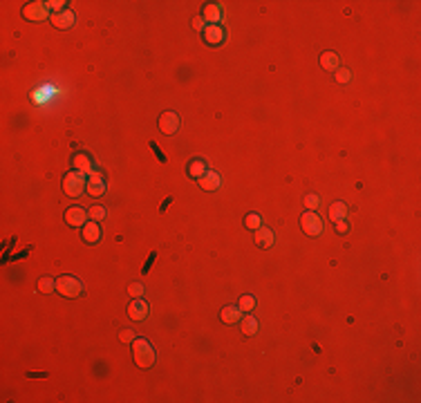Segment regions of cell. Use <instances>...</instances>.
<instances>
[{
  "label": "cell",
  "mask_w": 421,
  "mask_h": 403,
  "mask_svg": "<svg viewBox=\"0 0 421 403\" xmlns=\"http://www.w3.org/2000/svg\"><path fill=\"white\" fill-rule=\"evenodd\" d=\"M202 36L208 45H220V43L224 41V30L220 25H206L204 32H202Z\"/></svg>",
  "instance_id": "4fadbf2b"
},
{
  "label": "cell",
  "mask_w": 421,
  "mask_h": 403,
  "mask_svg": "<svg viewBox=\"0 0 421 403\" xmlns=\"http://www.w3.org/2000/svg\"><path fill=\"white\" fill-rule=\"evenodd\" d=\"M38 291L41 294H50V291H56V280H52V278H41L38 280Z\"/></svg>",
  "instance_id": "7402d4cb"
},
{
  "label": "cell",
  "mask_w": 421,
  "mask_h": 403,
  "mask_svg": "<svg viewBox=\"0 0 421 403\" xmlns=\"http://www.w3.org/2000/svg\"><path fill=\"white\" fill-rule=\"evenodd\" d=\"M350 79H352V72L350 70H341V67H338V70H336V81H338V83H350Z\"/></svg>",
  "instance_id": "f1b7e54d"
},
{
  "label": "cell",
  "mask_w": 421,
  "mask_h": 403,
  "mask_svg": "<svg viewBox=\"0 0 421 403\" xmlns=\"http://www.w3.org/2000/svg\"><path fill=\"white\" fill-rule=\"evenodd\" d=\"M56 291H59L61 296H65V298H79V296L83 294V285H81V280L74 276H61L59 280H56Z\"/></svg>",
  "instance_id": "3957f363"
},
{
  "label": "cell",
  "mask_w": 421,
  "mask_h": 403,
  "mask_svg": "<svg viewBox=\"0 0 421 403\" xmlns=\"http://www.w3.org/2000/svg\"><path fill=\"white\" fill-rule=\"evenodd\" d=\"M128 294H130L132 298H141V296H143V285H141V282H132V285L128 287Z\"/></svg>",
  "instance_id": "4316f807"
},
{
  "label": "cell",
  "mask_w": 421,
  "mask_h": 403,
  "mask_svg": "<svg viewBox=\"0 0 421 403\" xmlns=\"http://www.w3.org/2000/svg\"><path fill=\"white\" fill-rule=\"evenodd\" d=\"M300 229L305 231V235L309 238H316V235L323 233V220L316 211H307V213L300 215Z\"/></svg>",
  "instance_id": "277c9868"
},
{
  "label": "cell",
  "mask_w": 421,
  "mask_h": 403,
  "mask_svg": "<svg viewBox=\"0 0 421 403\" xmlns=\"http://www.w3.org/2000/svg\"><path fill=\"white\" fill-rule=\"evenodd\" d=\"M148 311H150V307H148V302L143 298H135L128 305V316H130V320H143L148 316Z\"/></svg>",
  "instance_id": "9c48e42d"
},
{
  "label": "cell",
  "mask_w": 421,
  "mask_h": 403,
  "mask_svg": "<svg viewBox=\"0 0 421 403\" xmlns=\"http://www.w3.org/2000/svg\"><path fill=\"white\" fill-rule=\"evenodd\" d=\"M132 356H135L137 365L146 369L155 363V349L146 338H135L132 340Z\"/></svg>",
  "instance_id": "6da1fadb"
},
{
  "label": "cell",
  "mask_w": 421,
  "mask_h": 403,
  "mask_svg": "<svg viewBox=\"0 0 421 403\" xmlns=\"http://www.w3.org/2000/svg\"><path fill=\"white\" fill-rule=\"evenodd\" d=\"M88 215H90V220H92V222H99V220H103L105 215H108V211H105L103 206H92V209L88 211Z\"/></svg>",
  "instance_id": "d4e9b609"
},
{
  "label": "cell",
  "mask_w": 421,
  "mask_h": 403,
  "mask_svg": "<svg viewBox=\"0 0 421 403\" xmlns=\"http://www.w3.org/2000/svg\"><path fill=\"white\" fill-rule=\"evenodd\" d=\"M99 238H101L99 222H85V227H83V240H85V242L94 244V242H99Z\"/></svg>",
  "instance_id": "e0dca14e"
},
{
  "label": "cell",
  "mask_w": 421,
  "mask_h": 403,
  "mask_svg": "<svg viewBox=\"0 0 421 403\" xmlns=\"http://www.w3.org/2000/svg\"><path fill=\"white\" fill-rule=\"evenodd\" d=\"M347 215V204L345 202H334L332 206H329V220L332 222H336V220H345Z\"/></svg>",
  "instance_id": "d6986e66"
},
{
  "label": "cell",
  "mask_w": 421,
  "mask_h": 403,
  "mask_svg": "<svg viewBox=\"0 0 421 403\" xmlns=\"http://www.w3.org/2000/svg\"><path fill=\"white\" fill-rule=\"evenodd\" d=\"M88 193L92 197H101L105 193V181H103V175L101 172H92L88 175Z\"/></svg>",
  "instance_id": "30bf717a"
},
{
  "label": "cell",
  "mask_w": 421,
  "mask_h": 403,
  "mask_svg": "<svg viewBox=\"0 0 421 403\" xmlns=\"http://www.w3.org/2000/svg\"><path fill=\"white\" fill-rule=\"evenodd\" d=\"M72 166H74L76 170L85 172V175H92V172H97V170H94L92 159H90V155H85V152H76V155L72 157Z\"/></svg>",
  "instance_id": "8fae6325"
},
{
  "label": "cell",
  "mask_w": 421,
  "mask_h": 403,
  "mask_svg": "<svg viewBox=\"0 0 421 403\" xmlns=\"http://www.w3.org/2000/svg\"><path fill=\"white\" fill-rule=\"evenodd\" d=\"M202 18L208 23V25H218V23L222 21V5H218V3H208V5H204Z\"/></svg>",
  "instance_id": "7c38bea8"
},
{
  "label": "cell",
  "mask_w": 421,
  "mask_h": 403,
  "mask_svg": "<svg viewBox=\"0 0 421 403\" xmlns=\"http://www.w3.org/2000/svg\"><path fill=\"white\" fill-rule=\"evenodd\" d=\"M240 329H242V334H245V336H253L258 332V320L253 318L251 314H247L245 318H240Z\"/></svg>",
  "instance_id": "ffe728a7"
},
{
  "label": "cell",
  "mask_w": 421,
  "mask_h": 403,
  "mask_svg": "<svg viewBox=\"0 0 421 403\" xmlns=\"http://www.w3.org/2000/svg\"><path fill=\"white\" fill-rule=\"evenodd\" d=\"M47 5V9L50 12H54V14H61V12H65V0H50V3H45Z\"/></svg>",
  "instance_id": "484cf974"
},
{
  "label": "cell",
  "mask_w": 421,
  "mask_h": 403,
  "mask_svg": "<svg viewBox=\"0 0 421 403\" xmlns=\"http://www.w3.org/2000/svg\"><path fill=\"white\" fill-rule=\"evenodd\" d=\"M88 211L81 209V206H70L68 211H65V222L70 224V227H85V220H88Z\"/></svg>",
  "instance_id": "52a82bcc"
},
{
  "label": "cell",
  "mask_w": 421,
  "mask_h": 403,
  "mask_svg": "<svg viewBox=\"0 0 421 403\" xmlns=\"http://www.w3.org/2000/svg\"><path fill=\"white\" fill-rule=\"evenodd\" d=\"M305 206H307L309 211H318L320 197H318V195H307V197H305Z\"/></svg>",
  "instance_id": "83f0119b"
},
{
  "label": "cell",
  "mask_w": 421,
  "mask_h": 403,
  "mask_svg": "<svg viewBox=\"0 0 421 403\" xmlns=\"http://www.w3.org/2000/svg\"><path fill=\"white\" fill-rule=\"evenodd\" d=\"M23 16L27 21H45V18H52V12L47 9L45 3H27L23 7Z\"/></svg>",
  "instance_id": "5b68a950"
},
{
  "label": "cell",
  "mask_w": 421,
  "mask_h": 403,
  "mask_svg": "<svg viewBox=\"0 0 421 403\" xmlns=\"http://www.w3.org/2000/svg\"><path fill=\"white\" fill-rule=\"evenodd\" d=\"M155 260H157V251H152V253H150V256H148V260H146V265H143V267H141V273H148V271H150V267H152V265H155Z\"/></svg>",
  "instance_id": "1f68e13d"
},
{
  "label": "cell",
  "mask_w": 421,
  "mask_h": 403,
  "mask_svg": "<svg viewBox=\"0 0 421 403\" xmlns=\"http://www.w3.org/2000/svg\"><path fill=\"white\" fill-rule=\"evenodd\" d=\"M119 338H121L123 343H132L137 336H135V332H132V329H121V332H119Z\"/></svg>",
  "instance_id": "f546056e"
},
{
  "label": "cell",
  "mask_w": 421,
  "mask_h": 403,
  "mask_svg": "<svg viewBox=\"0 0 421 403\" xmlns=\"http://www.w3.org/2000/svg\"><path fill=\"white\" fill-rule=\"evenodd\" d=\"M159 130L164 134H175L179 130V114L173 112V110H166V112H161L159 117Z\"/></svg>",
  "instance_id": "8992f818"
},
{
  "label": "cell",
  "mask_w": 421,
  "mask_h": 403,
  "mask_svg": "<svg viewBox=\"0 0 421 403\" xmlns=\"http://www.w3.org/2000/svg\"><path fill=\"white\" fill-rule=\"evenodd\" d=\"M204 23H206V21H204L202 16H195L193 21H190V25H193V30H202V32H204V27H206Z\"/></svg>",
  "instance_id": "836d02e7"
},
{
  "label": "cell",
  "mask_w": 421,
  "mask_h": 403,
  "mask_svg": "<svg viewBox=\"0 0 421 403\" xmlns=\"http://www.w3.org/2000/svg\"><path fill=\"white\" fill-rule=\"evenodd\" d=\"M318 61H320V67L327 72H336L338 65H341V56H338L336 52H323Z\"/></svg>",
  "instance_id": "5bb4252c"
},
{
  "label": "cell",
  "mask_w": 421,
  "mask_h": 403,
  "mask_svg": "<svg viewBox=\"0 0 421 403\" xmlns=\"http://www.w3.org/2000/svg\"><path fill=\"white\" fill-rule=\"evenodd\" d=\"M63 190L70 197H79L83 190H88V177L81 170H70L63 177Z\"/></svg>",
  "instance_id": "7a4b0ae2"
},
{
  "label": "cell",
  "mask_w": 421,
  "mask_h": 403,
  "mask_svg": "<svg viewBox=\"0 0 421 403\" xmlns=\"http://www.w3.org/2000/svg\"><path fill=\"white\" fill-rule=\"evenodd\" d=\"M199 186L204 190H218L220 188V175L213 170H206L202 177H199Z\"/></svg>",
  "instance_id": "2e32d148"
},
{
  "label": "cell",
  "mask_w": 421,
  "mask_h": 403,
  "mask_svg": "<svg viewBox=\"0 0 421 403\" xmlns=\"http://www.w3.org/2000/svg\"><path fill=\"white\" fill-rule=\"evenodd\" d=\"M150 148H152V152H155V157H157V159H159L161 164H166V155H164V150H161V148L157 146L155 141H150Z\"/></svg>",
  "instance_id": "4dcf8cb0"
},
{
  "label": "cell",
  "mask_w": 421,
  "mask_h": 403,
  "mask_svg": "<svg viewBox=\"0 0 421 403\" xmlns=\"http://www.w3.org/2000/svg\"><path fill=\"white\" fill-rule=\"evenodd\" d=\"M206 170H208V168H206V161H204V159H193L188 164V175L195 177V179H199Z\"/></svg>",
  "instance_id": "44dd1931"
},
{
  "label": "cell",
  "mask_w": 421,
  "mask_h": 403,
  "mask_svg": "<svg viewBox=\"0 0 421 403\" xmlns=\"http://www.w3.org/2000/svg\"><path fill=\"white\" fill-rule=\"evenodd\" d=\"M334 227H336V231L341 233V235H345L347 231H350V224H347L345 220H336V222H334Z\"/></svg>",
  "instance_id": "d6a6232c"
},
{
  "label": "cell",
  "mask_w": 421,
  "mask_h": 403,
  "mask_svg": "<svg viewBox=\"0 0 421 403\" xmlns=\"http://www.w3.org/2000/svg\"><path fill=\"white\" fill-rule=\"evenodd\" d=\"M256 244L262 249H269L274 244V231L269 227H260L256 229Z\"/></svg>",
  "instance_id": "9a60e30c"
},
{
  "label": "cell",
  "mask_w": 421,
  "mask_h": 403,
  "mask_svg": "<svg viewBox=\"0 0 421 403\" xmlns=\"http://www.w3.org/2000/svg\"><path fill=\"white\" fill-rule=\"evenodd\" d=\"M170 202H173V199H170V197H166L164 202H161V206H159V211H166V209H168V204H170Z\"/></svg>",
  "instance_id": "e575fe53"
},
{
  "label": "cell",
  "mask_w": 421,
  "mask_h": 403,
  "mask_svg": "<svg viewBox=\"0 0 421 403\" xmlns=\"http://www.w3.org/2000/svg\"><path fill=\"white\" fill-rule=\"evenodd\" d=\"M50 23L56 27V30H70V27H74L76 16L70 12V9H65V12H61V14H52Z\"/></svg>",
  "instance_id": "ba28073f"
},
{
  "label": "cell",
  "mask_w": 421,
  "mask_h": 403,
  "mask_svg": "<svg viewBox=\"0 0 421 403\" xmlns=\"http://www.w3.org/2000/svg\"><path fill=\"white\" fill-rule=\"evenodd\" d=\"M245 227L247 229H251V231H256V229H260L262 227V218L258 213H247V218H245Z\"/></svg>",
  "instance_id": "603a6c76"
},
{
  "label": "cell",
  "mask_w": 421,
  "mask_h": 403,
  "mask_svg": "<svg viewBox=\"0 0 421 403\" xmlns=\"http://www.w3.org/2000/svg\"><path fill=\"white\" fill-rule=\"evenodd\" d=\"M238 307H240L242 311H247V314H249L251 309H256V298H253L251 294L242 296V298H240V305H238Z\"/></svg>",
  "instance_id": "cb8c5ba5"
},
{
  "label": "cell",
  "mask_w": 421,
  "mask_h": 403,
  "mask_svg": "<svg viewBox=\"0 0 421 403\" xmlns=\"http://www.w3.org/2000/svg\"><path fill=\"white\" fill-rule=\"evenodd\" d=\"M220 318H222V323H229V325L240 323V318H242V309H240V307H224V309H222V314H220Z\"/></svg>",
  "instance_id": "ac0fdd59"
}]
</instances>
